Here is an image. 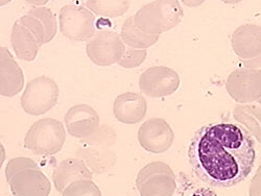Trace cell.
<instances>
[{
    "label": "cell",
    "instance_id": "1",
    "mask_svg": "<svg viewBox=\"0 0 261 196\" xmlns=\"http://www.w3.org/2000/svg\"><path fill=\"white\" fill-rule=\"evenodd\" d=\"M188 160L201 181L213 187L230 188L252 172L256 160L255 141L241 125L211 123L192 137Z\"/></svg>",
    "mask_w": 261,
    "mask_h": 196
},
{
    "label": "cell",
    "instance_id": "2",
    "mask_svg": "<svg viewBox=\"0 0 261 196\" xmlns=\"http://www.w3.org/2000/svg\"><path fill=\"white\" fill-rule=\"evenodd\" d=\"M6 177L14 196H49L51 184L35 161L15 158L6 168Z\"/></svg>",
    "mask_w": 261,
    "mask_h": 196
},
{
    "label": "cell",
    "instance_id": "3",
    "mask_svg": "<svg viewBox=\"0 0 261 196\" xmlns=\"http://www.w3.org/2000/svg\"><path fill=\"white\" fill-rule=\"evenodd\" d=\"M178 2H154L142 7L134 16L138 29L149 35H159L177 26L183 19Z\"/></svg>",
    "mask_w": 261,
    "mask_h": 196
},
{
    "label": "cell",
    "instance_id": "4",
    "mask_svg": "<svg viewBox=\"0 0 261 196\" xmlns=\"http://www.w3.org/2000/svg\"><path fill=\"white\" fill-rule=\"evenodd\" d=\"M66 134L61 121L44 118L36 121L24 138V147L38 156H53L62 149Z\"/></svg>",
    "mask_w": 261,
    "mask_h": 196
},
{
    "label": "cell",
    "instance_id": "5",
    "mask_svg": "<svg viewBox=\"0 0 261 196\" xmlns=\"http://www.w3.org/2000/svg\"><path fill=\"white\" fill-rule=\"evenodd\" d=\"M136 186L140 196H172L176 191V177L163 162L145 165L138 173Z\"/></svg>",
    "mask_w": 261,
    "mask_h": 196
},
{
    "label": "cell",
    "instance_id": "6",
    "mask_svg": "<svg viewBox=\"0 0 261 196\" xmlns=\"http://www.w3.org/2000/svg\"><path fill=\"white\" fill-rule=\"evenodd\" d=\"M59 87L47 76H40L31 80L21 97L23 110L34 116L47 113L57 104Z\"/></svg>",
    "mask_w": 261,
    "mask_h": 196
},
{
    "label": "cell",
    "instance_id": "7",
    "mask_svg": "<svg viewBox=\"0 0 261 196\" xmlns=\"http://www.w3.org/2000/svg\"><path fill=\"white\" fill-rule=\"evenodd\" d=\"M60 30L70 40H90L95 36V17L84 7L65 6L60 11Z\"/></svg>",
    "mask_w": 261,
    "mask_h": 196
},
{
    "label": "cell",
    "instance_id": "8",
    "mask_svg": "<svg viewBox=\"0 0 261 196\" xmlns=\"http://www.w3.org/2000/svg\"><path fill=\"white\" fill-rule=\"evenodd\" d=\"M86 51L97 66H111L118 64L124 54L125 46L121 37L111 31H102L87 43Z\"/></svg>",
    "mask_w": 261,
    "mask_h": 196
},
{
    "label": "cell",
    "instance_id": "9",
    "mask_svg": "<svg viewBox=\"0 0 261 196\" xmlns=\"http://www.w3.org/2000/svg\"><path fill=\"white\" fill-rule=\"evenodd\" d=\"M232 47L238 58L244 61L245 67H261V27L246 24L238 27L232 36Z\"/></svg>",
    "mask_w": 261,
    "mask_h": 196
},
{
    "label": "cell",
    "instance_id": "10",
    "mask_svg": "<svg viewBox=\"0 0 261 196\" xmlns=\"http://www.w3.org/2000/svg\"><path fill=\"white\" fill-rule=\"evenodd\" d=\"M180 86L178 73L165 66H154L145 70L139 78L140 90L147 96L159 98L175 93Z\"/></svg>",
    "mask_w": 261,
    "mask_h": 196
},
{
    "label": "cell",
    "instance_id": "11",
    "mask_svg": "<svg viewBox=\"0 0 261 196\" xmlns=\"http://www.w3.org/2000/svg\"><path fill=\"white\" fill-rule=\"evenodd\" d=\"M226 88L237 102L258 101L261 98V70L245 68L233 71L227 79Z\"/></svg>",
    "mask_w": 261,
    "mask_h": 196
},
{
    "label": "cell",
    "instance_id": "12",
    "mask_svg": "<svg viewBox=\"0 0 261 196\" xmlns=\"http://www.w3.org/2000/svg\"><path fill=\"white\" fill-rule=\"evenodd\" d=\"M175 134L162 118H150L138 130V140L143 149L151 154L165 152L172 145Z\"/></svg>",
    "mask_w": 261,
    "mask_h": 196
},
{
    "label": "cell",
    "instance_id": "13",
    "mask_svg": "<svg viewBox=\"0 0 261 196\" xmlns=\"http://www.w3.org/2000/svg\"><path fill=\"white\" fill-rule=\"evenodd\" d=\"M65 125L69 135L77 139H87L99 128V117L88 104H75L65 115Z\"/></svg>",
    "mask_w": 261,
    "mask_h": 196
},
{
    "label": "cell",
    "instance_id": "14",
    "mask_svg": "<svg viewBox=\"0 0 261 196\" xmlns=\"http://www.w3.org/2000/svg\"><path fill=\"white\" fill-rule=\"evenodd\" d=\"M0 53V94L13 97L23 88V72L7 47H2Z\"/></svg>",
    "mask_w": 261,
    "mask_h": 196
},
{
    "label": "cell",
    "instance_id": "15",
    "mask_svg": "<svg viewBox=\"0 0 261 196\" xmlns=\"http://www.w3.org/2000/svg\"><path fill=\"white\" fill-rule=\"evenodd\" d=\"M145 98L138 93L127 92L116 97L113 113L118 121L124 124H135L142 121L146 115Z\"/></svg>",
    "mask_w": 261,
    "mask_h": 196
},
{
    "label": "cell",
    "instance_id": "16",
    "mask_svg": "<svg viewBox=\"0 0 261 196\" xmlns=\"http://www.w3.org/2000/svg\"><path fill=\"white\" fill-rule=\"evenodd\" d=\"M56 189L63 192L71 183L81 180H92V171L81 159H67L58 164L53 173Z\"/></svg>",
    "mask_w": 261,
    "mask_h": 196
},
{
    "label": "cell",
    "instance_id": "17",
    "mask_svg": "<svg viewBox=\"0 0 261 196\" xmlns=\"http://www.w3.org/2000/svg\"><path fill=\"white\" fill-rule=\"evenodd\" d=\"M12 46L17 57L23 61L33 62L41 47L34 34L19 21H16L12 29Z\"/></svg>",
    "mask_w": 261,
    "mask_h": 196
},
{
    "label": "cell",
    "instance_id": "18",
    "mask_svg": "<svg viewBox=\"0 0 261 196\" xmlns=\"http://www.w3.org/2000/svg\"><path fill=\"white\" fill-rule=\"evenodd\" d=\"M80 151L82 160L95 173L106 172L116 162L114 152L105 146H90Z\"/></svg>",
    "mask_w": 261,
    "mask_h": 196
},
{
    "label": "cell",
    "instance_id": "19",
    "mask_svg": "<svg viewBox=\"0 0 261 196\" xmlns=\"http://www.w3.org/2000/svg\"><path fill=\"white\" fill-rule=\"evenodd\" d=\"M123 43L135 49H145L153 46L159 40V35H149L138 29L134 22V16L127 18L121 29L120 35Z\"/></svg>",
    "mask_w": 261,
    "mask_h": 196
},
{
    "label": "cell",
    "instance_id": "20",
    "mask_svg": "<svg viewBox=\"0 0 261 196\" xmlns=\"http://www.w3.org/2000/svg\"><path fill=\"white\" fill-rule=\"evenodd\" d=\"M233 115L261 143V107L252 104L238 105L234 108Z\"/></svg>",
    "mask_w": 261,
    "mask_h": 196
},
{
    "label": "cell",
    "instance_id": "21",
    "mask_svg": "<svg viewBox=\"0 0 261 196\" xmlns=\"http://www.w3.org/2000/svg\"><path fill=\"white\" fill-rule=\"evenodd\" d=\"M91 12L102 17H119L129 8L125 0H90L86 4Z\"/></svg>",
    "mask_w": 261,
    "mask_h": 196
},
{
    "label": "cell",
    "instance_id": "22",
    "mask_svg": "<svg viewBox=\"0 0 261 196\" xmlns=\"http://www.w3.org/2000/svg\"><path fill=\"white\" fill-rule=\"evenodd\" d=\"M62 196H101V192L91 180H81L71 183L62 192Z\"/></svg>",
    "mask_w": 261,
    "mask_h": 196
},
{
    "label": "cell",
    "instance_id": "23",
    "mask_svg": "<svg viewBox=\"0 0 261 196\" xmlns=\"http://www.w3.org/2000/svg\"><path fill=\"white\" fill-rule=\"evenodd\" d=\"M18 21L20 23L25 25L34 34V36L36 37V39L38 40L41 46L48 43L46 27H45L44 23H43V21L39 17L28 13L27 15L21 17Z\"/></svg>",
    "mask_w": 261,
    "mask_h": 196
},
{
    "label": "cell",
    "instance_id": "24",
    "mask_svg": "<svg viewBox=\"0 0 261 196\" xmlns=\"http://www.w3.org/2000/svg\"><path fill=\"white\" fill-rule=\"evenodd\" d=\"M116 141V134L113 128L109 127L108 125L100 126L96 132L90 136L89 138L82 140L83 143L90 146H111Z\"/></svg>",
    "mask_w": 261,
    "mask_h": 196
},
{
    "label": "cell",
    "instance_id": "25",
    "mask_svg": "<svg viewBox=\"0 0 261 196\" xmlns=\"http://www.w3.org/2000/svg\"><path fill=\"white\" fill-rule=\"evenodd\" d=\"M32 15L39 17L44 23L47 31V39L50 42L57 34V20L55 14L48 8H35L29 12Z\"/></svg>",
    "mask_w": 261,
    "mask_h": 196
},
{
    "label": "cell",
    "instance_id": "26",
    "mask_svg": "<svg viewBox=\"0 0 261 196\" xmlns=\"http://www.w3.org/2000/svg\"><path fill=\"white\" fill-rule=\"evenodd\" d=\"M147 52L145 49H135L128 47L125 49L123 57L119 61V65L124 68H135L140 66L143 61L146 59Z\"/></svg>",
    "mask_w": 261,
    "mask_h": 196
},
{
    "label": "cell",
    "instance_id": "27",
    "mask_svg": "<svg viewBox=\"0 0 261 196\" xmlns=\"http://www.w3.org/2000/svg\"><path fill=\"white\" fill-rule=\"evenodd\" d=\"M250 196H261V165L258 167L249 190Z\"/></svg>",
    "mask_w": 261,
    "mask_h": 196
},
{
    "label": "cell",
    "instance_id": "28",
    "mask_svg": "<svg viewBox=\"0 0 261 196\" xmlns=\"http://www.w3.org/2000/svg\"><path fill=\"white\" fill-rule=\"evenodd\" d=\"M190 196H219L213 190L207 188H200L195 190Z\"/></svg>",
    "mask_w": 261,
    "mask_h": 196
},
{
    "label": "cell",
    "instance_id": "29",
    "mask_svg": "<svg viewBox=\"0 0 261 196\" xmlns=\"http://www.w3.org/2000/svg\"><path fill=\"white\" fill-rule=\"evenodd\" d=\"M258 103H259V104H261V98L258 100Z\"/></svg>",
    "mask_w": 261,
    "mask_h": 196
}]
</instances>
